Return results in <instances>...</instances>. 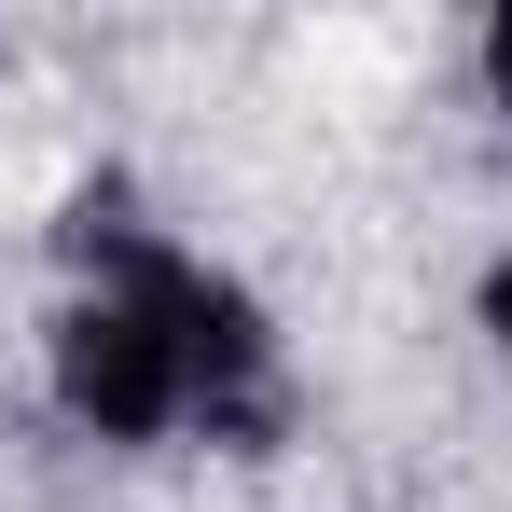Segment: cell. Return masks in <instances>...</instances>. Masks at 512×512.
Wrapping results in <instances>:
<instances>
[{"label":"cell","mask_w":512,"mask_h":512,"mask_svg":"<svg viewBox=\"0 0 512 512\" xmlns=\"http://www.w3.org/2000/svg\"><path fill=\"white\" fill-rule=\"evenodd\" d=\"M485 97H499V111H512V0H499V14H485Z\"/></svg>","instance_id":"obj_2"},{"label":"cell","mask_w":512,"mask_h":512,"mask_svg":"<svg viewBox=\"0 0 512 512\" xmlns=\"http://www.w3.org/2000/svg\"><path fill=\"white\" fill-rule=\"evenodd\" d=\"M471 319H485V346H499V360H512V250L485 263V277H471Z\"/></svg>","instance_id":"obj_1"}]
</instances>
